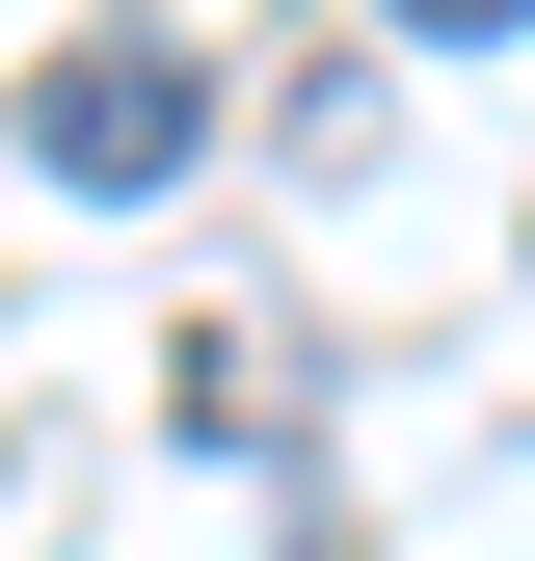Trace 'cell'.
Here are the masks:
<instances>
[{"instance_id":"cell-1","label":"cell","mask_w":535,"mask_h":561,"mask_svg":"<svg viewBox=\"0 0 535 561\" xmlns=\"http://www.w3.org/2000/svg\"><path fill=\"white\" fill-rule=\"evenodd\" d=\"M27 161L107 187V215H134V187H187V161H215V54H187V27H81V54L27 81Z\"/></svg>"},{"instance_id":"cell-2","label":"cell","mask_w":535,"mask_h":561,"mask_svg":"<svg viewBox=\"0 0 535 561\" xmlns=\"http://www.w3.org/2000/svg\"><path fill=\"white\" fill-rule=\"evenodd\" d=\"M401 27H429V54H482V27H535V0H401Z\"/></svg>"}]
</instances>
